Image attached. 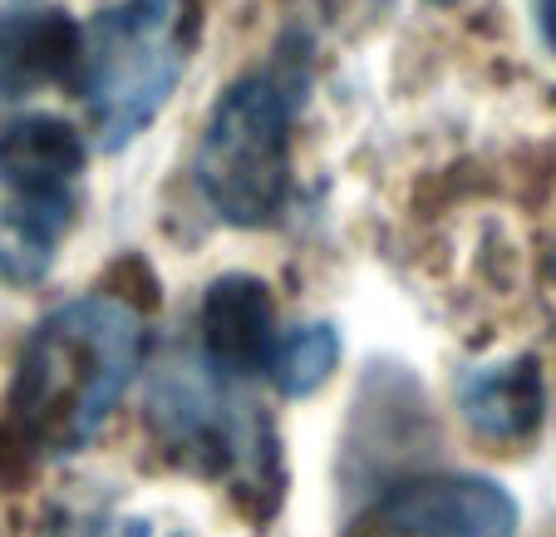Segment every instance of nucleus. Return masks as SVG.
Listing matches in <instances>:
<instances>
[{
	"label": "nucleus",
	"mask_w": 556,
	"mask_h": 537,
	"mask_svg": "<svg viewBox=\"0 0 556 537\" xmlns=\"http://www.w3.org/2000/svg\"><path fill=\"white\" fill-rule=\"evenodd\" d=\"M143 360V321L118 296H85L40 321L11 385V420L30 449H85Z\"/></svg>",
	"instance_id": "nucleus-1"
},
{
	"label": "nucleus",
	"mask_w": 556,
	"mask_h": 537,
	"mask_svg": "<svg viewBox=\"0 0 556 537\" xmlns=\"http://www.w3.org/2000/svg\"><path fill=\"white\" fill-rule=\"evenodd\" d=\"M178 74L182 40L173 0H124L79 30L74 79L104 148H124L168 104Z\"/></svg>",
	"instance_id": "nucleus-2"
},
{
	"label": "nucleus",
	"mask_w": 556,
	"mask_h": 537,
	"mask_svg": "<svg viewBox=\"0 0 556 537\" xmlns=\"http://www.w3.org/2000/svg\"><path fill=\"white\" fill-rule=\"evenodd\" d=\"M291 118L295 95L286 79L252 74L222 95L202 128L198 183L212 208L237 227H266L286 208L291 188Z\"/></svg>",
	"instance_id": "nucleus-3"
},
{
	"label": "nucleus",
	"mask_w": 556,
	"mask_h": 537,
	"mask_svg": "<svg viewBox=\"0 0 556 537\" xmlns=\"http://www.w3.org/2000/svg\"><path fill=\"white\" fill-rule=\"evenodd\" d=\"M148 410H153V429L173 444L178 453H192L198 469L217 474L227 464H242L252 453V434L256 414L252 404H237L217 379L212 365L202 370L198 360H178L163 375L153 379V395H148Z\"/></svg>",
	"instance_id": "nucleus-4"
},
{
	"label": "nucleus",
	"mask_w": 556,
	"mask_h": 537,
	"mask_svg": "<svg viewBox=\"0 0 556 537\" xmlns=\"http://www.w3.org/2000/svg\"><path fill=\"white\" fill-rule=\"evenodd\" d=\"M384 517L414 537H513L517 503L503 484L472 474L414 478L384 498Z\"/></svg>",
	"instance_id": "nucleus-5"
},
{
	"label": "nucleus",
	"mask_w": 556,
	"mask_h": 537,
	"mask_svg": "<svg viewBox=\"0 0 556 537\" xmlns=\"http://www.w3.org/2000/svg\"><path fill=\"white\" fill-rule=\"evenodd\" d=\"M202 360L227 379H247L271 365V350L281 340L276 330V301L256 276H217L198 305Z\"/></svg>",
	"instance_id": "nucleus-6"
},
{
	"label": "nucleus",
	"mask_w": 556,
	"mask_h": 537,
	"mask_svg": "<svg viewBox=\"0 0 556 537\" xmlns=\"http://www.w3.org/2000/svg\"><path fill=\"white\" fill-rule=\"evenodd\" d=\"M85 173V134L54 114H25L0 128V183L15 198H70Z\"/></svg>",
	"instance_id": "nucleus-7"
},
{
	"label": "nucleus",
	"mask_w": 556,
	"mask_h": 537,
	"mask_svg": "<svg viewBox=\"0 0 556 537\" xmlns=\"http://www.w3.org/2000/svg\"><path fill=\"white\" fill-rule=\"evenodd\" d=\"M542 370L536 360H497L458 379V410L472 434L493 444H517L542 424Z\"/></svg>",
	"instance_id": "nucleus-8"
},
{
	"label": "nucleus",
	"mask_w": 556,
	"mask_h": 537,
	"mask_svg": "<svg viewBox=\"0 0 556 537\" xmlns=\"http://www.w3.org/2000/svg\"><path fill=\"white\" fill-rule=\"evenodd\" d=\"M79 30L60 11H11L0 15V95L21 99L40 85H60L74 74Z\"/></svg>",
	"instance_id": "nucleus-9"
},
{
	"label": "nucleus",
	"mask_w": 556,
	"mask_h": 537,
	"mask_svg": "<svg viewBox=\"0 0 556 537\" xmlns=\"http://www.w3.org/2000/svg\"><path fill=\"white\" fill-rule=\"evenodd\" d=\"M74 198H15L0 208V282L30 286L50 272Z\"/></svg>",
	"instance_id": "nucleus-10"
},
{
	"label": "nucleus",
	"mask_w": 556,
	"mask_h": 537,
	"mask_svg": "<svg viewBox=\"0 0 556 537\" xmlns=\"http://www.w3.org/2000/svg\"><path fill=\"white\" fill-rule=\"evenodd\" d=\"M340 365V336L330 326H301L291 330V336L276 340L271 350V385L281 395H291V400H301V395L320 390L330 379V370Z\"/></svg>",
	"instance_id": "nucleus-11"
},
{
	"label": "nucleus",
	"mask_w": 556,
	"mask_h": 537,
	"mask_svg": "<svg viewBox=\"0 0 556 537\" xmlns=\"http://www.w3.org/2000/svg\"><path fill=\"white\" fill-rule=\"evenodd\" d=\"M536 21H542L546 45H552V50H556V0H536Z\"/></svg>",
	"instance_id": "nucleus-12"
}]
</instances>
